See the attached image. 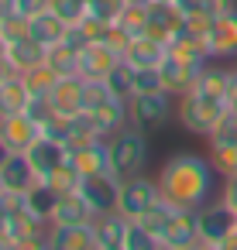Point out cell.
I'll return each mask as SVG.
<instances>
[{
  "label": "cell",
  "instance_id": "cell-1",
  "mask_svg": "<svg viewBox=\"0 0 237 250\" xmlns=\"http://www.w3.org/2000/svg\"><path fill=\"white\" fill-rule=\"evenodd\" d=\"M213 178H216L213 161L199 158V154H189V151H179V154L165 158L158 175H155V182L162 188V199H168L179 209H203L213 195Z\"/></svg>",
  "mask_w": 237,
  "mask_h": 250
},
{
  "label": "cell",
  "instance_id": "cell-2",
  "mask_svg": "<svg viewBox=\"0 0 237 250\" xmlns=\"http://www.w3.org/2000/svg\"><path fill=\"white\" fill-rule=\"evenodd\" d=\"M227 113H230L227 96H210L203 89H189L179 96V124L196 137H210Z\"/></svg>",
  "mask_w": 237,
  "mask_h": 250
},
{
  "label": "cell",
  "instance_id": "cell-3",
  "mask_svg": "<svg viewBox=\"0 0 237 250\" xmlns=\"http://www.w3.org/2000/svg\"><path fill=\"white\" fill-rule=\"evenodd\" d=\"M107 147H110V171L117 178H134V175H144V165H148V134L134 124L120 127L117 134L107 137Z\"/></svg>",
  "mask_w": 237,
  "mask_h": 250
},
{
  "label": "cell",
  "instance_id": "cell-4",
  "mask_svg": "<svg viewBox=\"0 0 237 250\" xmlns=\"http://www.w3.org/2000/svg\"><path fill=\"white\" fill-rule=\"evenodd\" d=\"M172 100H175V96H172V93H165V89L131 96V100H127V106H131V124H134V127H141L144 134L162 130V127L172 120Z\"/></svg>",
  "mask_w": 237,
  "mask_h": 250
},
{
  "label": "cell",
  "instance_id": "cell-5",
  "mask_svg": "<svg viewBox=\"0 0 237 250\" xmlns=\"http://www.w3.org/2000/svg\"><path fill=\"white\" fill-rule=\"evenodd\" d=\"M158 199H162L158 182L148 178V175H134V178H124V185H120V206L117 209L127 219H141Z\"/></svg>",
  "mask_w": 237,
  "mask_h": 250
},
{
  "label": "cell",
  "instance_id": "cell-6",
  "mask_svg": "<svg viewBox=\"0 0 237 250\" xmlns=\"http://www.w3.org/2000/svg\"><path fill=\"white\" fill-rule=\"evenodd\" d=\"M120 185H124V178H117L114 171H103V175L83 178V182H79V192L86 195L90 209H93L96 216H103V212H114V209L120 206Z\"/></svg>",
  "mask_w": 237,
  "mask_h": 250
},
{
  "label": "cell",
  "instance_id": "cell-7",
  "mask_svg": "<svg viewBox=\"0 0 237 250\" xmlns=\"http://www.w3.org/2000/svg\"><path fill=\"white\" fill-rule=\"evenodd\" d=\"M237 229V209L220 202H206L199 209V243H223Z\"/></svg>",
  "mask_w": 237,
  "mask_h": 250
},
{
  "label": "cell",
  "instance_id": "cell-8",
  "mask_svg": "<svg viewBox=\"0 0 237 250\" xmlns=\"http://www.w3.org/2000/svg\"><path fill=\"white\" fill-rule=\"evenodd\" d=\"M182 28H186V11L179 4H172V0H151L148 4V28H144V35H151L155 42L168 45Z\"/></svg>",
  "mask_w": 237,
  "mask_h": 250
},
{
  "label": "cell",
  "instance_id": "cell-9",
  "mask_svg": "<svg viewBox=\"0 0 237 250\" xmlns=\"http://www.w3.org/2000/svg\"><path fill=\"white\" fill-rule=\"evenodd\" d=\"M45 134V127L24 110V113H14V117H4L0 120V141H4L14 154H24L38 137Z\"/></svg>",
  "mask_w": 237,
  "mask_h": 250
},
{
  "label": "cell",
  "instance_id": "cell-10",
  "mask_svg": "<svg viewBox=\"0 0 237 250\" xmlns=\"http://www.w3.org/2000/svg\"><path fill=\"white\" fill-rule=\"evenodd\" d=\"M199 72H203V65H199V62H186V59H179V55H172V52H168V55L162 59V65H158L162 89H165V93H172V96L189 93V89L196 86Z\"/></svg>",
  "mask_w": 237,
  "mask_h": 250
},
{
  "label": "cell",
  "instance_id": "cell-11",
  "mask_svg": "<svg viewBox=\"0 0 237 250\" xmlns=\"http://www.w3.org/2000/svg\"><path fill=\"white\" fill-rule=\"evenodd\" d=\"M69 161H72V168H76L83 178L110 171V147H107V137H93V141L72 144V147H69Z\"/></svg>",
  "mask_w": 237,
  "mask_h": 250
},
{
  "label": "cell",
  "instance_id": "cell-12",
  "mask_svg": "<svg viewBox=\"0 0 237 250\" xmlns=\"http://www.w3.org/2000/svg\"><path fill=\"white\" fill-rule=\"evenodd\" d=\"M24 154H28V161H31V168L38 171V178H42V182H45L59 165H66V161H69V147H66L62 141L48 137V134H42V137H38Z\"/></svg>",
  "mask_w": 237,
  "mask_h": 250
},
{
  "label": "cell",
  "instance_id": "cell-13",
  "mask_svg": "<svg viewBox=\"0 0 237 250\" xmlns=\"http://www.w3.org/2000/svg\"><path fill=\"white\" fill-rule=\"evenodd\" d=\"M213 59H237V7L213 18V28L206 35Z\"/></svg>",
  "mask_w": 237,
  "mask_h": 250
},
{
  "label": "cell",
  "instance_id": "cell-14",
  "mask_svg": "<svg viewBox=\"0 0 237 250\" xmlns=\"http://www.w3.org/2000/svg\"><path fill=\"white\" fill-rule=\"evenodd\" d=\"M120 59H124V55L114 52L107 42H90V45L79 52V76H83V79H107Z\"/></svg>",
  "mask_w": 237,
  "mask_h": 250
},
{
  "label": "cell",
  "instance_id": "cell-15",
  "mask_svg": "<svg viewBox=\"0 0 237 250\" xmlns=\"http://www.w3.org/2000/svg\"><path fill=\"white\" fill-rule=\"evenodd\" d=\"M31 103V89L24 83L21 72H11L4 65V76H0V120L4 117H14V113H24Z\"/></svg>",
  "mask_w": 237,
  "mask_h": 250
},
{
  "label": "cell",
  "instance_id": "cell-16",
  "mask_svg": "<svg viewBox=\"0 0 237 250\" xmlns=\"http://www.w3.org/2000/svg\"><path fill=\"white\" fill-rule=\"evenodd\" d=\"M48 103L55 113H83L86 110V79L83 76H62L55 89L48 93Z\"/></svg>",
  "mask_w": 237,
  "mask_h": 250
},
{
  "label": "cell",
  "instance_id": "cell-17",
  "mask_svg": "<svg viewBox=\"0 0 237 250\" xmlns=\"http://www.w3.org/2000/svg\"><path fill=\"white\" fill-rule=\"evenodd\" d=\"M48 250H96L93 223H72V226H48Z\"/></svg>",
  "mask_w": 237,
  "mask_h": 250
},
{
  "label": "cell",
  "instance_id": "cell-18",
  "mask_svg": "<svg viewBox=\"0 0 237 250\" xmlns=\"http://www.w3.org/2000/svg\"><path fill=\"white\" fill-rule=\"evenodd\" d=\"M127 216L120 209L93 216V236H96V250H124V233H127Z\"/></svg>",
  "mask_w": 237,
  "mask_h": 250
},
{
  "label": "cell",
  "instance_id": "cell-19",
  "mask_svg": "<svg viewBox=\"0 0 237 250\" xmlns=\"http://www.w3.org/2000/svg\"><path fill=\"white\" fill-rule=\"evenodd\" d=\"M162 243L165 247H196L199 243V209H175Z\"/></svg>",
  "mask_w": 237,
  "mask_h": 250
},
{
  "label": "cell",
  "instance_id": "cell-20",
  "mask_svg": "<svg viewBox=\"0 0 237 250\" xmlns=\"http://www.w3.org/2000/svg\"><path fill=\"white\" fill-rule=\"evenodd\" d=\"M69 21H62L52 7L48 11H42V14H35L31 21H28V31H31V38L38 42V45H45V48H55V45H62L66 42V35H69Z\"/></svg>",
  "mask_w": 237,
  "mask_h": 250
},
{
  "label": "cell",
  "instance_id": "cell-21",
  "mask_svg": "<svg viewBox=\"0 0 237 250\" xmlns=\"http://www.w3.org/2000/svg\"><path fill=\"white\" fill-rule=\"evenodd\" d=\"M93 216H96V212L90 209L86 195L76 188V192H66V195L55 199V206H52V219H48V223L72 226V223H93Z\"/></svg>",
  "mask_w": 237,
  "mask_h": 250
},
{
  "label": "cell",
  "instance_id": "cell-22",
  "mask_svg": "<svg viewBox=\"0 0 237 250\" xmlns=\"http://www.w3.org/2000/svg\"><path fill=\"white\" fill-rule=\"evenodd\" d=\"M38 182H42V178H38V171L31 168L28 154H11L7 165L0 168V185L11 188V192H24V195H28Z\"/></svg>",
  "mask_w": 237,
  "mask_h": 250
},
{
  "label": "cell",
  "instance_id": "cell-23",
  "mask_svg": "<svg viewBox=\"0 0 237 250\" xmlns=\"http://www.w3.org/2000/svg\"><path fill=\"white\" fill-rule=\"evenodd\" d=\"M45 59H48V48L38 45V42L28 35V38H21V42H11V48H7V62H4V65H7L11 72H21V76H24V72L38 69Z\"/></svg>",
  "mask_w": 237,
  "mask_h": 250
},
{
  "label": "cell",
  "instance_id": "cell-24",
  "mask_svg": "<svg viewBox=\"0 0 237 250\" xmlns=\"http://www.w3.org/2000/svg\"><path fill=\"white\" fill-rule=\"evenodd\" d=\"M165 55H168V45L155 42L151 35H138V38H131V45H127V52H124V59H127L134 69H158Z\"/></svg>",
  "mask_w": 237,
  "mask_h": 250
},
{
  "label": "cell",
  "instance_id": "cell-25",
  "mask_svg": "<svg viewBox=\"0 0 237 250\" xmlns=\"http://www.w3.org/2000/svg\"><path fill=\"white\" fill-rule=\"evenodd\" d=\"M90 113H93V120H96V127H100L103 137H110V134H117L120 127L131 124V106H127V100H120V96L103 100V103L93 106Z\"/></svg>",
  "mask_w": 237,
  "mask_h": 250
},
{
  "label": "cell",
  "instance_id": "cell-26",
  "mask_svg": "<svg viewBox=\"0 0 237 250\" xmlns=\"http://www.w3.org/2000/svg\"><path fill=\"white\" fill-rule=\"evenodd\" d=\"M168 52L172 55H179V59H186V62H199V65H206L213 55H210V45H206V35H196V31H189V28H182L172 42H168Z\"/></svg>",
  "mask_w": 237,
  "mask_h": 250
},
{
  "label": "cell",
  "instance_id": "cell-27",
  "mask_svg": "<svg viewBox=\"0 0 237 250\" xmlns=\"http://www.w3.org/2000/svg\"><path fill=\"white\" fill-rule=\"evenodd\" d=\"M48 219H42L31 206H24L21 212H14L11 216V223H7V233H11V240H21V236H38V233H48Z\"/></svg>",
  "mask_w": 237,
  "mask_h": 250
},
{
  "label": "cell",
  "instance_id": "cell-28",
  "mask_svg": "<svg viewBox=\"0 0 237 250\" xmlns=\"http://www.w3.org/2000/svg\"><path fill=\"white\" fill-rule=\"evenodd\" d=\"M124 250H165V243L138 219L127 223V233H124Z\"/></svg>",
  "mask_w": 237,
  "mask_h": 250
},
{
  "label": "cell",
  "instance_id": "cell-29",
  "mask_svg": "<svg viewBox=\"0 0 237 250\" xmlns=\"http://www.w3.org/2000/svg\"><path fill=\"white\" fill-rule=\"evenodd\" d=\"M62 76L48 65V62H42L38 69H31V72H24V83H28V89H31V96H48L52 89H55V83H59Z\"/></svg>",
  "mask_w": 237,
  "mask_h": 250
},
{
  "label": "cell",
  "instance_id": "cell-30",
  "mask_svg": "<svg viewBox=\"0 0 237 250\" xmlns=\"http://www.w3.org/2000/svg\"><path fill=\"white\" fill-rule=\"evenodd\" d=\"M134 72H138V69H134L127 59H120V62L114 65V72L107 76V86H110L120 100H131V96H134Z\"/></svg>",
  "mask_w": 237,
  "mask_h": 250
},
{
  "label": "cell",
  "instance_id": "cell-31",
  "mask_svg": "<svg viewBox=\"0 0 237 250\" xmlns=\"http://www.w3.org/2000/svg\"><path fill=\"white\" fill-rule=\"evenodd\" d=\"M59 76H79V52H72L66 42L62 45H55V48H48V59H45Z\"/></svg>",
  "mask_w": 237,
  "mask_h": 250
},
{
  "label": "cell",
  "instance_id": "cell-32",
  "mask_svg": "<svg viewBox=\"0 0 237 250\" xmlns=\"http://www.w3.org/2000/svg\"><path fill=\"white\" fill-rule=\"evenodd\" d=\"M79 182H83V175L72 168V161H66V165H59L48 178H45V185L55 192V195H66V192H76L79 188Z\"/></svg>",
  "mask_w": 237,
  "mask_h": 250
},
{
  "label": "cell",
  "instance_id": "cell-33",
  "mask_svg": "<svg viewBox=\"0 0 237 250\" xmlns=\"http://www.w3.org/2000/svg\"><path fill=\"white\" fill-rule=\"evenodd\" d=\"M114 24H120L131 38H138V35H144V28H148V7H141V4H127Z\"/></svg>",
  "mask_w": 237,
  "mask_h": 250
},
{
  "label": "cell",
  "instance_id": "cell-34",
  "mask_svg": "<svg viewBox=\"0 0 237 250\" xmlns=\"http://www.w3.org/2000/svg\"><path fill=\"white\" fill-rule=\"evenodd\" d=\"M48 7H52L62 21L79 24V21L90 14V0H48Z\"/></svg>",
  "mask_w": 237,
  "mask_h": 250
},
{
  "label": "cell",
  "instance_id": "cell-35",
  "mask_svg": "<svg viewBox=\"0 0 237 250\" xmlns=\"http://www.w3.org/2000/svg\"><path fill=\"white\" fill-rule=\"evenodd\" d=\"M55 199H59V195H55L45 182H38V185L28 192V206H31L42 219H52V206H55Z\"/></svg>",
  "mask_w": 237,
  "mask_h": 250
},
{
  "label": "cell",
  "instance_id": "cell-36",
  "mask_svg": "<svg viewBox=\"0 0 237 250\" xmlns=\"http://www.w3.org/2000/svg\"><path fill=\"white\" fill-rule=\"evenodd\" d=\"M124 7H127V0H90V18H96L103 24H114Z\"/></svg>",
  "mask_w": 237,
  "mask_h": 250
},
{
  "label": "cell",
  "instance_id": "cell-37",
  "mask_svg": "<svg viewBox=\"0 0 237 250\" xmlns=\"http://www.w3.org/2000/svg\"><path fill=\"white\" fill-rule=\"evenodd\" d=\"M0 35H4L7 42H21V38H28V35H31V31H28V18H21L18 11L4 14V18H0Z\"/></svg>",
  "mask_w": 237,
  "mask_h": 250
},
{
  "label": "cell",
  "instance_id": "cell-38",
  "mask_svg": "<svg viewBox=\"0 0 237 250\" xmlns=\"http://www.w3.org/2000/svg\"><path fill=\"white\" fill-rule=\"evenodd\" d=\"M158 89H162L158 69H138V72H134V96H138V93H158Z\"/></svg>",
  "mask_w": 237,
  "mask_h": 250
},
{
  "label": "cell",
  "instance_id": "cell-39",
  "mask_svg": "<svg viewBox=\"0 0 237 250\" xmlns=\"http://www.w3.org/2000/svg\"><path fill=\"white\" fill-rule=\"evenodd\" d=\"M14 11L21 14V18H35V14H42V11H48V0H18L14 4Z\"/></svg>",
  "mask_w": 237,
  "mask_h": 250
},
{
  "label": "cell",
  "instance_id": "cell-40",
  "mask_svg": "<svg viewBox=\"0 0 237 250\" xmlns=\"http://www.w3.org/2000/svg\"><path fill=\"white\" fill-rule=\"evenodd\" d=\"M220 199H223L227 206H234V209H237V171L223 178V195H220Z\"/></svg>",
  "mask_w": 237,
  "mask_h": 250
},
{
  "label": "cell",
  "instance_id": "cell-41",
  "mask_svg": "<svg viewBox=\"0 0 237 250\" xmlns=\"http://www.w3.org/2000/svg\"><path fill=\"white\" fill-rule=\"evenodd\" d=\"M230 110L237 113V69H234V86H230Z\"/></svg>",
  "mask_w": 237,
  "mask_h": 250
},
{
  "label": "cell",
  "instance_id": "cell-42",
  "mask_svg": "<svg viewBox=\"0 0 237 250\" xmlns=\"http://www.w3.org/2000/svg\"><path fill=\"white\" fill-rule=\"evenodd\" d=\"M7 48H11V42H7L4 35H0V65H4V62H7Z\"/></svg>",
  "mask_w": 237,
  "mask_h": 250
},
{
  "label": "cell",
  "instance_id": "cell-43",
  "mask_svg": "<svg viewBox=\"0 0 237 250\" xmlns=\"http://www.w3.org/2000/svg\"><path fill=\"white\" fill-rule=\"evenodd\" d=\"M11 154H14V151H11V147H7L4 141H0V168H4V165H7V158H11Z\"/></svg>",
  "mask_w": 237,
  "mask_h": 250
},
{
  "label": "cell",
  "instance_id": "cell-44",
  "mask_svg": "<svg viewBox=\"0 0 237 250\" xmlns=\"http://www.w3.org/2000/svg\"><path fill=\"white\" fill-rule=\"evenodd\" d=\"M223 250H237V229H234V233L223 240Z\"/></svg>",
  "mask_w": 237,
  "mask_h": 250
},
{
  "label": "cell",
  "instance_id": "cell-45",
  "mask_svg": "<svg viewBox=\"0 0 237 250\" xmlns=\"http://www.w3.org/2000/svg\"><path fill=\"white\" fill-rule=\"evenodd\" d=\"M196 250H223V243H199Z\"/></svg>",
  "mask_w": 237,
  "mask_h": 250
},
{
  "label": "cell",
  "instance_id": "cell-46",
  "mask_svg": "<svg viewBox=\"0 0 237 250\" xmlns=\"http://www.w3.org/2000/svg\"><path fill=\"white\" fill-rule=\"evenodd\" d=\"M7 223H11V216H7L4 209H0V229H4V233H7Z\"/></svg>",
  "mask_w": 237,
  "mask_h": 250
},
{
  "label": "cell",
  "instance_id": "cell-47",
  "mask_svg": "<svg viewBox=\"0 0 237 250\" xmlns=\"http://www.w3.org/2000/svg\"><path fill=\"white\" fill-rule=\"evenodd\" d=\"M127 4H141V7H148V4H151V0H127Z\"/></svg>",
  "mask_w": 237,
  "mask_h": 250
},
{
  "label": "cell",
  "instance_id": "cell-48",
  "mask_svg": "<svg viewBox=\"0 0 237 250\" xmlns=\"http://www.w3.org/2000/svg\"><path fill=\"white\" fill-rule=\"evenodd\" d=\"M199 247V243H196ZM196 247H165V250H196Z\"/></svg>",
  "mask_w": 237,
  "mask_h": 250
},
{
  "label": "cell",
  "instance_id": "cell-49",
  "mask_svg": "<svg viewBox=\"0 0 237 250\" xmlns=\"http://www.w3.org/2000/svg\"><path fill=\"white\" fill-rule=\"evenodd\" d=\"M172 4H182V0H172Z\"/></svg>",
  "mask_w": 237,
  "mask_h": 250
},
{
  "label": "cell",
  "instance_id": "cell-50",
  "mask_svg": "<svg viewBox=\"0 0 237 250\" xmlns=\"http://www.w3.org/2000/svg\"><path fill=\"white\" fill-rule=\"evenodd\" d=\"M0 76H4V65H0Z\"/></svg>",
  "mask_w": 237,
  "mask_h": 250
},
{
  "label": "cell",
  "instance_id": "cell-51",
  "mask_svg": "<svg viewBox=\"0 0 237 250\" xmlns=\"http://www.w3.org/2000/svg\"><path fill=\"white\" fill-rule=\"evenodd\" d=\"M0 18H4V14H0Z\"/></svg>",
  "mask_w": 237,
  "mask_h": 250
},
{
  "label": "cell",
  "instance_id": "cell-52",
  "mask_svg": "<svg viewBox=\"0 0 237 250\" xmlns=\"http://www.w3.org/2000/svg\"><path fill=\"white\" fill-rule=\"evenodd\" d=\"M0 188H4V185H0Z\"/></svg>",
  "mask_w": 237,
  "mask_h": 250
}]
</instances>
